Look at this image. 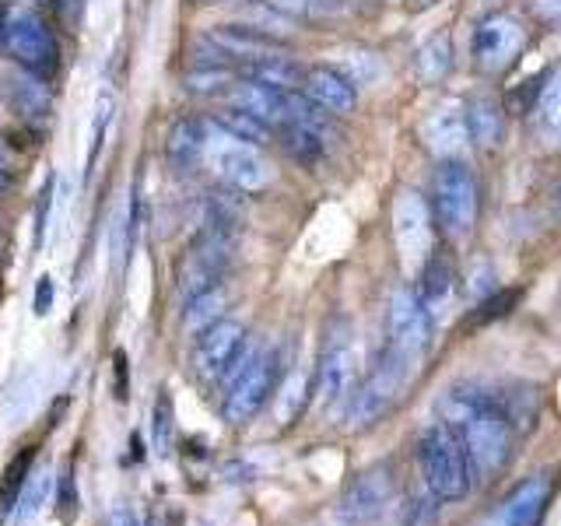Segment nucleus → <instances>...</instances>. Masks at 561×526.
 <instances>
[{"instance_id": "nucleus-14", "label": "nucleus", "mask_w": 561, "mask_h": 526, "mask_svg": "<svg viewBox=\"0 0 561 526\" xmlns=\"http://www.w3.org/2000/svg\"><path fill=\"white\" fill-rule=\"evenodd\" d=\"M393 499V470L390 467H373L358 473L355 481L344 488L337 516L344 526H368L382 516V508Z\"/></svg>"}, {"instance_id": "nucleus-33", "label": "nucleus", "mask_w": 561, "mask_h": 526, "mask_svg": "<svg viewBox=\"0 0 561 526\" xmlns=\"http://www.w3.org/2000/svg\"><path fill=\"white\" fill-rule=\"evenodd\" d=\"M57 513L64 523H75L78 516V481H75V470H64V478H60V505H57Z\"/></svg>"}, {"instance_id": "nucleus-38", "label": "nucleus", "mask_w": 561, "mask_h": 526, "mask_svg": "<svg viewBox=\"0 0 561 526\" xmlns=\"http://www.w3.org/2000/svg\"><path fill=\"white\" fill-rule=\"evenodd\" d=\"M39 4L46 8V11H53V14H70L75 11L81 0H39Z\"/></svg>"}, {"instance_id": "nucleus-22", "label": "nucleus", "mask_w": 561, "mask_h": 526, "mask_svg": "<svg viewBox=\"0 0 561 526\" xmlns=\"http://www.w3.org/2000/svg\"><path fill=\"white\" fill-rule=\"evenodd\" d=\"M470 140L481 148H499L505 137V110L495 95H470L463 102Z\"/></svg>"}, {"instance_id": "nucleus-8", "label": "nucleus", "mask_w": 561, "mask_h": 526, "mask_svg": "<svg viewBox=\"0 0 561 526\" xmlns=\"http://www.w3.org/2000/svg\"><path fill=\"white\" fill-rule=\"evenodd\" d=\"M414 365L403 362L397 351L386 347L376 368L365 376L362 386H355V393L347 400V421L351 425H373L386 411L393 408V400L400 397V386L411 379Z\"/></svg>"}, {"instance_id": "nucleus-13", "label": "nucleus", "mask_w": 561, "mask_h": 526, "mask_svg": "<svg viewBox=\"0 0 561 526\" xmlns=\"http://www.w3.org/2000/svg\"><path fill=\"white\" fill-rule=\"evenodd\" d=\"M393 232H397V250H400L403 267L421 271V263L432 256V236H435V221L421 193L400 190L397 207H393Z\"/></svg>"}, {"instance_id": "nucleus-23", "label": "nucleus", "mask_w": 561, "mask_h": 526, "mask_svg": "<svg viewBox=\"0 0 561 526\" xmlns=\"http://www.w3.org/2000/svg\"><path fill=\"white\" fill-rule=\"evenodd\" d=\"M267 8L277 11L288 22H333V18H344L355 11V0H267Z\"/></svg>"}, {"instance_id": "nucleus-26", "label": "nucleus", "mask_w": 561, "mask_h": 526, "mask_svg": "<svg viewBox=\"0 0 561 526\" xmlns=\"http://www.w3.org/2000/svg\"><path fill=\"white\" fill-rule=\"evenodd\" d=\"M280 137V145H285V151L295 158V162H302V165H316L323 158V134L320 130H312L306 127V123H285V127H277L274 130Z\"/></svg>"}, {"instance_id": "nucleus-45", "label": "nucleus", "mask_w": 561, "mask_h": 526, "mask_svg": "<svg viewBox=\"0 0 561 526\" xmlns=\"http://www.w3.org/2000/svg\"><path fill=\"white\" fill-rule=\"evenodd\" d=\"M421 4H432V0H421Z\"/></svg>"}, {"instance_id": "nucleus-5", "label": "nucleus", "mask_w": 561, "mask_h": 526, "mask_svg": "<svg viewBox=\"0 0 561 526\" xmlns=\"http://www.w3.org/2000/svg\"><path fill=\"white\" fill-rule=\"evenodd\" d=\"M232 228L221 225H204L197 239L190 242V250L180 260V271H175V291H180V302H190L201 291L221 285L225 267H228V253H232Z\"/></svg>"}, {"instance_id": "nucleus-1", "label": "nucleus", "mask_w": 561, "mask_h": 526, "mask_svg": "<svg viewBox=\"0 0 561 526\" xmlns=\"http://www.w3.org/2000/svg\"><path fill=\"white\" fill-rule=\"evenodd\" d=\"M438 421L460 438L473 473H499L513 456V418L499 393L484 390H449L438 403Z\"/></svg>"}, {"instance_id": "nucleus-34", "label": "nucleus", "mask_w": 561, "mask_h": 526, "mask_svg": "<svg viewBox=\"0 0 561 526\" xmlns=\"http://www.w3.org/2000/svg\"><path fill=\"white\" fill-rule=\"evenodd\" d=\"M49 207H53V180H46L43 193H39V210H35V225H32V245L39 250L49 228Z\"/></svg>"}, {"instance_id": "nucleus-39", "label": "nucleus", "mask_w": 561, "mask_h": 526, "mask_svg": "<svg viewBox=\"0 0 561 526\" xmlns=\"http://www.w3.org/2000/svg\"><path fill=\"white\" fill-rule=\"evenodd\" d=\"M145 526H172V519H169V513H162V508H154V513H148Z\"/></svg>"}, {"instance_id": "nucleus-19", "label": "nucleus", "mask_w": 561, "mask_h": 526, "mask_svg": "<svg viewBox=\"0 0 561 526\" xmlns=\"http://www.w3.org/2000/svg\"><path fill=\"white\" fill-rule=\"evenodd\" d=\"M4 99L18 116L32 123V127L35 123H46L53 116V95H49L46 81L28 75V70H22V67H14L4 75Z\"/></svg>"}, {"instance_id": "nucleus-18", "label": "nucleus", "mask_w": 561, "mask_h": 526, "mask_svg": "<svg viewBox=\"0 0 561 526\" xmlns=\"http://www.w3.org/2000/svg\"><path fill=\"white\" fill-rule=\"evenodd\" d=\"M421 137L438 158H456L470 145V130H467V113L460 102H438L435 110L421 123Z\"/></svg>"}, {"instance_id": "nucleus-9", "label": "nucleus", "mask_w": 561, "mask_h": 526, "mask_svg": "<svg viewBox=\"0 0 561 526\" xmlns=\"http://www.w3.org/2000/svg\"><path fill=\"white\" fill-rule=\"evenodd\" d=\"M245 341L250 333L239 320H221L215 327H207L197 347H193V376H197L204 386H218L236 376V368L245 362Z\"/></svg>"}, {"instance_id": "nucleus-41", "label": "nucleus", "mask_w": 561, "mask_h": 526, "mask_svg": "<svg viewBox=\"0 0 561 526\" xmlns=\"http://www.w3.org/2000/svg\"><path fill=\"white\" fill-rule=\"evenodd\" d=\"M4 39H8V14L0 11V46H4Z\"/></svg>"}, {"instance_id": "nucleus-29", "label": "nucleus", "mask_w": 561, "mask_h": 526, "mask_svg": "<svg viewBox=\"0 0 561 526\" xmlns=\"http://www.w3.org/2000/svg\"><path fill=\"white\" fill-rule=\"evenodd\" d=\"M537 119H540V130L548 140L561 145V67L551 75L548 88L540 92V102H537Z\"/></svg>"}, {"instance_id": "nucleus-20", "label": "nucleus", "mask_w": 561, "mask_h": 526, "mask_svg": "<svg viewBox=\"0 0 561 526\" xmlns=\"http://www.w3.org/2000/svg\"><path fill=\"white\" fill-rule=\"evenodd\" d=\"M414 295L421 298V306L428 309L432 320L446 316V309L453 306V295H456V271H453V260L443 253H432L417 271V285Z\"/></svg>"}, {"instance_id": "nucleus-4", "label": "nucleus", "mask_w": 561, "mask_h": 526, "mask_svg": "<svg viewBox=\"0 0 561 526\" xmlns=\"http://www.w3.org/2000/svg\"><path fill=\"white\" fill-rule=\"evenodd\" d=\"M277 379H280L277 347H263L256 355H245V362L236 368V376L228 379V393L221 403V414L228 425H245L250 418H256L263 403L277 390Z\"/></svg>"}, {"instance_id": "nucleus-6", "label": "nucleus", "mask_w": 561, "mask_h": 526, "mask_svg": "<svg viewBox=\"0 0 561 526\" xmlns=\"http://www.w3.org/2000/svg\"><path fill=\"white\" fill-rule=\"evenodd\" d=\"M358 379V351L351 344V327L337 320L327 330V341L320 351V365L312 376V393L323 411H337L341 403L351 400Z\"/></svg>"}, {"instance_id": "nucleus-31", "label": "nucleus", "mask_w": 561, "mask_h": 526, "mask_svg": "<svg viewBox=\"0 0 561 526\" xmlns=\"http://www.w3.org/2000/svg\"><path fill=\"white\" fill-rule=\"evenodd\" d=\"M309 390H312V382L306 376H291L285 382V393H280V403H277V421H280V425H291V421L302 414L306 400H309Z\"/></svg>"}, {"instance_id": "nucleus-35", "label": "nucleus", "mask_w": 561, "mask_h": 526, "mask_svg": "<svg viewBox=\"0 0 561 526\" xmlns=\"http://www.w3.org/2000/svg\"><path fill=\"white\" fill-rule=\"evenodd\" d=\"M49 309H53V281L39 277V281H35V295H32V312L46 316Z\"/></svg>"}, {"instance_id": "nucleus-7", "label": "nucleus", "mask_w": 561, "mask_h": 526, "mask_svg": "<svg viewBox=\"0 0 561 526\" xmlns=\"http://www.w3.org/2000/svg\"><path fill=\"white\" fill-rule=\"evenodd\" d=\"M14 67L49 81L60 70V46L49 22L35 11H14L8 18V39H4Z\"/></svg>"}, {"instance_id": "nucleus-3", "label": "nucleus", "mask_w": 561, "mask_h": 526, "mask_svg": "<svg viewBox=\"0 0 561 526\" xmlns=\"http://www.w3.org/2000/svg\"><path fill=\"white\" fill-rule=\"evenodd\" d=\"M432 221L453 242H463L478 221V183L460 158H446L432 180Z\"/></svg>"}, {"instance_id": "nucleus-25", "label": "nucleus", "mask_w": 561, "mask_h": 526, "mask_svg": "<svg viewBox=\"0 0 561 526\" xmlns=\"http://www.w3.org/2000/svg\"><path fill=\"white\" fill-rule=\"evenodd\" d=\"M49 499V467H35L22 491H18V502H14V526H32L35 519H39L43 513V505Z\"/></svg>"}, {"instance_id": "nucleus-44", "label": "nucleus", "mask_w": 561, "mask_h": 526, "mask_svg": "<svg viewBox=\"0 0 561 526\" xmlns=\"http://www.w3.org/2000/svg\"><path fill=\"white\" fill-rule=\"evenodd\" d=\"M197 4H221V0H197Z\"/></svg>"}, {"instance_id": "nucleus-15", "label": "nucleus", "mask_w": 561, "mask_h": 526, "mask_svg": "<svg viewBox=\"0 0 561 526\" xmlns=\"http://www.w3.org/2000/svg\"><path fill=\"white\" fill-rule=\"evenodd\" d=\"M207 43L218 46L228 60L236 64V70L250 60H263V57H285L288 43L277 39L271 32H260L253 25H215L207 32Z\"/></svg>"}, {"instance_id": "nucleus-42", "label": "nucleus", "mask_w": 561, "mask_h": 526, "mask_svg": "<svg viewBox=\"0 0 561 526\" xmlns=\"http://www.w3.org/2000/svg\"><path fill=\"white\" fill-rule=\"evenodd\" d=\"M478 526H505V523L499 519V513H491V516H484V519H481Z\"/></svg>"}, {"instance_id": "nucleus-43", "label": "nucleus", "mask_w": 561, "mask_h": 526, "mask_svg": "<svg viewBox=\"0 0 561 526\" xmlns=\"http://www.w3.org/2000/svg\"><path fill=\"white\" fill-rule=\"evenodd\" d=\"M8 186H11V180H8V172H4V169H0V193H4Z\"/></svg>"}, {"instance_id": "nucleus-17", "label": "nucleus", "mask_w": 561, "mask_h": 526, "mask_svg": "<svg viewBox=\"0 0 561 526\" xmlns=\"http://www.w3.org/2000/svg\"><path fill=\"white\" fill-rule=\"evenodd\" d=\"M210 130H215V127H210V119H204V116H183V119H175L172 127H169V134H165V145H162L169 169L180 172V175L197 169L204 158H207Z\"/></svg>"}, {"instance_id": "nucleus-32", "label": "nucleus", "mask_w": 561, "mask_h": 526, "mask_svg": "<svg viewBox=\"0 0 561 526\" xmlns=\"http://www.w3.org/2000/svg\"><path fill=\"white\" fill-rule=\"evenodd\" d=\"M28 467H32V449H25L22 456H14L11 467L4 470V484H0V508H14L18 502V491H22L25 478H28Z\"/></svg>"}, {"instance_id": "nucleus-24", "label": "nucleus", "mask_w": 561, "mask_h": 526, "mask_svg": "<svg viewBox=\"0 0 561 526\" xmlns=\"http://www.w3.org/2000/svg\"><path fill=\"white\" fill-rule=\"evenodd\" d=\"M210 123L228 134V137H236V140H245V145H267V140L274 137V127L271 123H263L260 116L253 113H245V110H236V105H228V110H218L215 116H210Z\"/></svg>"}, {"instance_id": "nucleus-11", "label": "nucleus", "mask_w": 561, "mask_h": 526, "mask_svg": "<svg viewBox=\"0 0 561 526\" xmlns=\"http://www.w3.org/2000/svg\"><path fill=\"white\" fill-rule=\"evenodd\" d=\"M526 46V25L508 11L484 14L470 32V60L481 75H502Z\"/></svg>"}, {"instance_id": "nucleus-2", "label": "nucleus", "mask_w": 561, "mask_h": 526, "mask_svg": "<svg viewBox=\"0 0 561 526\" xmlns=\"http://www.w3.org/2000/svg\"><path fill=\"white\" fill-rule=\"evenodd\" d=\"M417 464H421V478H425L428 491L435 502H460L470 491V460L443 421H435L417 438Z\"/></svg>"}, {"instance_id": "nucleus-12", "label": "nucleus", "mask_w": 561, "mask_h": 526, "mask_svg": "<svg viewBox=\"0 0 561 526\" xmlns=\"http://www.w3.org/2000/svg\"><path fill=\"white\" fill-rule=\"evenodd\" d=\"M432 327L435 320L428 316V309L421 306V298L414 295V288H400L390 302V351L414 365L425 358V351L432 344Z\"/></svg>"}, {"instance_id": "nucleus-16", "label": "nucleus", "mask_w": 561, "mask_h": 526, "mask_svg": "<svg viewBox=\"0 0 561 526\" xmlns=\"http://www.w3.org/2000/svg\"><path fill=\"white\" fill-rule=\"evenodd\" d=\"M298 92H302L306 99H312L330 116H347V113H355V105H358V84L351 81L344 70L323 67V64L306 70Z\"/></svg>"}, {"instance_id": "nucleus-28", "label": "nucleus", "mask_w": 561, "mask_h": 526, "mask_svg": "<svg viewBox=\"0 0 561 526\" xmlns=\"http://www.w3.org/2000/svg\"><path fill=\"white\" fill-rule=\"evenodd\" d=\"M417 75L425 81H443L453 67V49H449V39L446 35H432V39L417 49Z\"/></svg>"}, {"instance_id": "nucleus-21", "label": "nucleus", "mask_w": 561, "mask_h": 526, "mask_svg": "<svg viewBox=\"0 0 561 526\" xmlns=\"http://www.w3.org/2000/svg\"><path fill=\"white\" fill-rule=\"evenodd\" d=\"M548 502H551L548 481L530 478V481H523L508 491L505 502L499 505V519L505 526H540L543 513H548Z\"/></svg>"}, {"instance_id": "nucleus-36", "label": "nucleus", "mask_w": 561, "mask_h": 526, "mask_svg": "<svg viewBox=\"0 0 561 526\" xmlns=\"http://www.w3.org/2000/svg\"><path fill=\"white\" fill-rule=\"evenodd\" d=\"M113 365H116V400H127L130 393V376H127V355L123 351H116L113 355Z\"/></svg>"}, {"instance_id": "nucleus-27", "label": "nucleus", "mask_w": 561, "mask_h": 526, "mask_svg": "<svg viewBox=\"0 0 561 526\" xmlns=\"http://www.w3.org/2000/svg\"><path fill=\"white\" fill-rule=\"evenodd\" d=\"M221 309H225V291L221 285H215L201 291L197 298H190V302H183V327L201 338L207 327H215L221 320Z\"/></svg>"}, {"instance_id": "nucleus-10", "label": "nucleus", "mask_w": 561, "mask_h": 526, "mask_svg": "<svg viewBox=\"0 0 561 526\" xmlns=\"http://www.w3.org/2000/svg\"><path fill=\"white\" fill-rule=\"evenodd\" d=\"M210 127H215V123H210ZM207 162H210V169H215V175L228 190L256 193V190H263L271 183V165H267V158L260 155V148L245 145V140L228 137L218 127L210 130Z\"/></svg>"}, {"instance_id": "nucleus-37", "label": "nucleus", "mask_w": 561, "mask_h": 526, "mask_svg": "<svg viewBox=\"0 0 561 526\" xmlns=\"http://www.w3.org/2000/svg\"><path fill=\"white\" fill-rule=\"evenodd\" d=\"M110 526H145L137 519V513L130 505H119V508H113V516H110Z\"/></svg>"}, {"instance_id": "nucleus-30", "label": "nucleus", "mask_w": 561, "mask_h": 526, "mask_svg": "<svg viewBox=\"0 0 561 526\" xmlns=\"http://www.w3.org/2000/svg\"><path fill=\"white\" fill-rule=\"evenodd\" d=\"M172 438H175V408H172L169 390H158L154 411H151V443H154V453L169 456L172 453Z\"/></svg>"}, {"instance_id": "nucleus-40", "label": "nucleus", "mask_w": 561, "mask_h": 526, "mask_svg": "<svg viewBox=\"0 0 561 526\" xmlns=\"http://www.w3.org/2000/svg\"><path fill=\"white\" fill-rule=\"evenodd\" d=\"M551 197H554V210H558V215H561V175H558V180H554V190H551Z\"/></svg>"}]
</instances>
